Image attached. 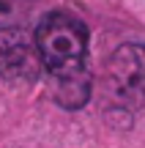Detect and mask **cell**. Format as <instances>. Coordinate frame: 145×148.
<instances>
[{
    "instance_id": "277c9868",
    "label": "cell",
    "mask_w": 145,
    "mask_h": 148,
    "mask_svg": "<svg viewBox=\"0 0 145 148\" xmlns=\"http://www.w3.org/2000/svg\"><path fill=\"white\" fill-rule=\"evenodd\" d=\"M58 79V90H55V99L60 101L69 110H77L82 107L88 99H91V71L80 69L74 74H66V77H55Z\"/></svg>"
},
{
    "instance_id": "6da1fadb",
    "label": "cell",
    "mask_w": 145,
    "mask_h": 148,
    "mask_svg": "<svg viewBox=\"0 0 145 148\" xmlns=\"http://www.w3.org/2000/svg\"><path fill=\"white\" fill-rule=\"evenodd\" d=\"M36 44L44 69L52 71V77H66L85 69L88 27L77 16L63 11L47 14L36 27Z\"/></svg>"
},
{
    "instance_id": "3957f363",
    "label": "cell",
    "mask_w": 145,
    "mask_h": 148,
    "mask_svg": "<svg viewBox=\"0 0 145 148\" xmlns=\"http://www.w3.org/2000/svg\"><path fill=\"white\" fill-rule=\"evenodd\" d=\"M36 38L22 27H0V77L11 82H30L41 69Z\"/></svg>"
},
{
    "instance_id": "7a4b0ae2",
    "label": "cell",
    "mask_w": 145,
    "mask_h": 148,
    "mask_svg": "<svg viewBox=\"0 0 145 148\" xmlns=\"http://www.w3.org/2000/svg\"><path fill=\"white\" fill-rule=\"evenodd\" d=\"M104 96L118 112L145 104V47L123 44L104 66Z\"/></svg>"
}]
</instances>
